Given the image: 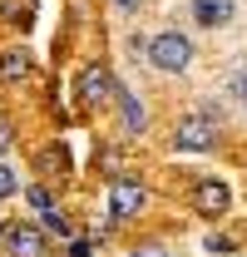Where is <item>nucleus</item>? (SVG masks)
<instances>
[{
  "label": "nucleus",
  "instance_id": "obj_11",
  "mask_svg": "<svg viewBox=\"0 0 247 257\" xmlns=\"http://www.w3.org/2000/svg\"><path fill=\"white\" fill-rule=\"evenodd\" d=\"M227 94L237 99V104H247V64H242V69H232V79H227Z\"/></svg>",
  "mask_w": 247,
  "mask_h": 257
},
{
  "label": "nucleus",
  "instance_id": "obj_12",
  "mask_svg": "<svg viewBox=\"0 0 247 257\" xmlns=\"http://www.w3.org/2000/svg\"><path fill=\"white\" fill-rule=\"evenodd\" d=\"M10 193H15V173H10V168H0V198H10Z\"/></svg>",
  "mask_w": 247,
  "mask_h": 257
},
{
  "label": "nucleus",
  "instance_id": "obj_4",
  "mask_svg": "<svg viewBox=\"0 0 247 257\" xmlns=\"http://www.w3.org/2000/svg\"><path fill=\"white\" fill-rule=\"evenodd\" d=\"M104 99H114V74L104 64H89L79 74V104H104Z\"/></svg>",
  "mask_w": 247,
  "mask_h": 257
},
{
  "label": "nucleus",
  "instance_id": "obj_10",
  "mask_svg": "<svg viewBox=\"0 0 247 257\" xmlns=\"http://www.w3.org/2000/svg\"><path fill=\"white\" fill-rule=\"evenodd\" d=\"M40 223H45V232H55V237H69V223H64V213L55 208V203L40 208Z\"/></svg>",
  "mask_w": 247,
  "mask_h": 257
},
{
  "label": "nucleus",
  "instance_id": "obj_3",
  "mask_svg": "<svg viewBox=\"0 0 247 257\" xmlns=\"http://www.w3.org/2000/svg\"><path fill=\"white\" fill-rule=\"evenodd\" d=\"M144 208V188L134 178H114L109 183V218H134Z\"/></svg>",
  "mask_w": 247,
  "mask_h": 257
},
{
  "label": "nucleus",
  "instance_id": "obj_2",
  "mask_svg": "<svg viewBox=\"0 0 247 257\" xmlns=\"http://www.w3.org/2000/svg\"><path fill=\"white\" fill-rule=\"evenodd\" d=\"M173 144L188 149V154H208V149H217V124H213V114H188V119H178Z\"/></svg>",
  "mask_w": 247,
  "mask_h": 257
},
{
  "label": "nucleus",
  "instance_id": "obj_9",
  "mask_svg": "<svg viewBox=\"0 0 247 257\" xmlns=\"http://www.w3.org/2000/svg\"><path fill=\"white\" fill-rule=\"evenodd\" d=\"M193 15H198L203 25H227V20H232V0H198Z\"/></svg>",
  "mask_w": 247,
  "mask_h": 257
},
{
  "label": "nucleus",
  "instance_id": "obj_5",
  "mask_svg": "<svg viewBox=\"0 0 247 257\" xmlns=\"http://www.w3.org/2000/svg\"><path fill=\"white\" fill-rule=\"evenodd\" d=\"M193 203H198V213H203V218H222V213H227V203H232V193H227V183H217V178H203L198 193H193Z\"/></svg>",
  "mask_w": 247,
  "mask_h": 257
},
{
  "label": "nucleus",
  "instance_id": "obj_6",
  "mask_svg": "<svg viewBox=\"0 0 247 257\" xmlns=\"http://www.w3.org/2000/svg\"><path fill=\"white\" fill-rule=\"evenodd\" d=\"M5 247H10V257H45V237L30 223H20V227L5 232Z\"/></svg>",
  "mask_w": 247,
  "mask_h": 257
},
{
  "label": "nucleus",
  "instance_id": "obj_14",
  "mask_svg": "<svg viewBox=\"0 0 247 257\" xmlns=\"http://www.w3.org/2000/svg\"><path fill=\"white\" fill-rule=\"evenodd\" d=\"M114 5H119V10H134V5H139V0H114Z\"/></svg>",
  "mask_w": 247,
  "mask_h": 257
},
{
  "label": "nucleus",
  "instance_id": "obj_7",
  "mask_svg": "<svg viewBox=\"0 0 247 257\" xmlns=\"http://www.w3.org/2000/svg\"><path fill=\"white\" fill-rule=\"evenodd\" d=\"M0 79H5V84H25V79H30V55H25V50H5V55H0Z\"/></svg>",
  "mask_w": 247,
  "mask_h": 257
},
{
  "label": "nucleus",
  "instance_id": "obj_8",
  "mask_svg": "<svg viewBox=\"0 0 247 257\" xmlns=\"http://www.w3.org/2000/svg\"><path fill=\"white\" fill-rule=\"evenodd\" d=\"M114 99H119V109H124V128H129V134H139V128H144V104L129 94L124 84H114Z\"/></svg>",
  "mask_w": 247,
  "mask_h": 257
},
{
  "label": "nucleus",
  "instance_id": "obj_13",
  "mask_svg": "<svg viewBox=\"0 0 247 257\" xmlns=\"http://www.w3.org/2000/svg\"><path fill=\"white\" fill-rule=\"evenodd\" d=\"M134 257H168V252H158V247H144V252H134Z\"/></svg>",
  "mask_w": 247,
  "mask_h": 257
},
{
  "label": "nucleus",
  "instance_id": "obj_1",
  "mask_svg": "<svg viewBox=\"0 0 247 257\" xmlns=\"http://www.w3.org/2000/svg\"><path fill=\"white\" fill-rule=\"evenodd\" d=\"M149 60H154V69H163V74H183L188 64H193V40L178 30H163L154 35V45H149Z\"/></svg>",
  "mask_w": 247,
  "mask_h": 257
}]
</instances>
